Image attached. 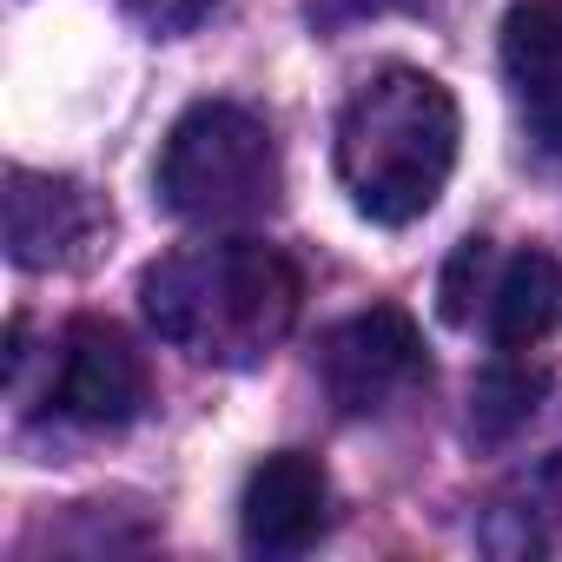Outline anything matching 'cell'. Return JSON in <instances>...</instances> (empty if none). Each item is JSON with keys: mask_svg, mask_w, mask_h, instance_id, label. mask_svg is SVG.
<instances>
[{"mask_svg": "<svg viewBox=\"0 0 562 562\" xmlns=\"http://www.w3.org/2000/svg\"><path fill=\"white\" fill-rule=\"evenodd\" d=\"M139 305L172 351L218 371H251L292 338L305 278L265 238H205L139 271Z\"/></svg>", "mask_w": 562, "mask_h": 562, "instance_id": "cell-1", "label": "cell"}, {"mask_svg": "<svg viewBox=\"0 0 562 562\" xmlns=\"http://www.w3.org/2000/svg\"><path fill=\"white\" fill-rule=\"evenodd\" d=\"M457 100L424 67H378L338 113V186L371 225H417L457 172Z\"/></svg>", "mask_w": 562, "mask_h": 562, "instance_id": "cell-2", "label": "cell"}, {"mask_svg": "<svg viewBox=\"0 0 562 562\" xmlns=\"http://www.w3.org/2000/svg\"><path fill=\"white\" fill-rule=\"evenodd\" d=\"M285 192L271 126L238 100H199L172 120L153 172V199L186 225H251Z\"/></svg>", "mask_w": 562, "mask_h": 562, "instance_id": "cell-3", "label": "cell"}, {"mask_svg": "<svg viewBox=\"0 0 562 562\" xmlns=\"http://www.w3.org/2000/svg\"><path fill=\"white\" fill-rule=\"evenodd\" d=\"M424 378H430L424 331L397 305H371L318 338V384L338 404V417H384Z\"/></svg>", "mask_w": 562, "mask_h": 562, "instance_id": "cell-4", "label": "cell"}, {"mask_svg": "<svg viewBox=\"0 0 562 562\" xmlns=\"http://www.w3.org/2000/svg\"><path fill=\"white\" fill-rule=\"evenodd\" d=\"M34 404L80 430H126L146 411V358L113 318H74L47 351V384Z\"/></svg>", "mask_w": 562, "mask_h": 562, "instance_id": "cell-5", "label": "cell"}, {"mask_svg": "<svg viewBox=\"0 0 562 562\" xmlns=\"http://www.w3.org/2000/svg\"><path fill=\"white\" fill-rule=\"evenodd\" d=\"M106 205L93 186L67 179V172H34L14 166L8 172V258L21 271H67L80 265L100 238H106Z\"/></svg>", "mask_w": 562, "mask_h": 562, "instance_id": "cell-6", "label": "cell"}, {"mask_svg": "<svg viewBox=\"0 0 562 562\" xmlns=\"http://www.w3.org/2000/svg\"><path fill=\"white\" fill-rule=\"evenodd\" d=\"M331 529V476L305 450H271L238 496V536L251 555H305Z\"/></svg>", "mask_w": 562, "mask_h": 562, "instance_id": "cell-7", "label": "cell"}, {"mask_svg": "<svg viewBox=\"0 0 562 562\" xmlns=\"http://www.w3.org/2000/svg\"><path fill=\"white\" fill-rule=\"evenodd\" d=\"M503 80L529 139L562 159V0H509L503 14Z\"/></svg>", "mask_w": 562, "mask_h": 562, "instance_id": "cell-8", "label": "cell"}, {"mask_svg": "<svg viewBox=\"0 0 562 562\" xmlns=\"http://www.w3.org/2000/svg\"><path fill=\"white\" fill-rule=\"evenodd\" d=\"M562 325V258L542 245L522 251H490L483 292L470 331H483L496 351H529Z\"/></svg>", "mask_w": 562, "mask_h": 562, "instance_id": "cell-9", "label": "cell"}, {"mask_svg": "<svg viewBox=\"0 0 562 562\" xmlns=\"http://www.w3.org/2000/svg\"><path fill=\"white\" fill-rule=\"evenodd\" d=\"M483 549L490 555H509V562H562V450L542 457L536 470H522L483 516Z\"/></svg>", "mask_w": 562, "mask_h": 562, "instance_id": "cell-10", "label": "cell"}, {"mask_svg": "<svg viewBox=\"0 0 562 562\" xmlns=\"http://www.w3.org/2000/svg\"><path fill=\"white\" fill-rule=\"evenodd\" d=\"M542 391H549L542 371H522V364H496V371H483L476 391H470V437H476V443H509V437L536 417Z\"/></svg>", "mask_w": 562, "mask_h": 562, "instance_id": "cell-11", "label": "cell"}, {"mask_svg": "<svg viewBox=\"0 0 562 562\" xmlns=\"http://www.w3.org/2000/svg\"><path fill=\"white\" fill-rule=\"evenodd\" d=\"M490 238H463L457 251H450V265H443V285H437V312H443V325H457V331H470V318H476V292H483V271H490Z\"/></svg>", "mask_w": 562, "mask_h": 562, "instance_id": "cell-12", "label": "cell"}, {"mask_svg": "<svg viewBox=\"0 0 562 562\" xmlns=\"http://www.w3.org/2000/svg\"><path fill=\"white\" fill-rule=\"evenodd\" d=\"M120 8L146 27V34H159V41H172V34H192L212 8H225V0H120Z\"/></svg>", "mask_w": 562, "mask_h": 562, "instance_id": "cell-13", "label": "cell"}, {"mask_svg": "<svg viewBox=\"0 0 562 562\" xmlns=\"http://www.w3.org/2000/svg\"><path fill=\"white\" fill-rule=\"evenodd\" d=\"M384 8H397V0H312L318 21H358V14H384Z\"/></svg>", "mask_w": 562, "mask_h": 562, "instance_id": "cell-14", "label": "cell"}]
</instances>
